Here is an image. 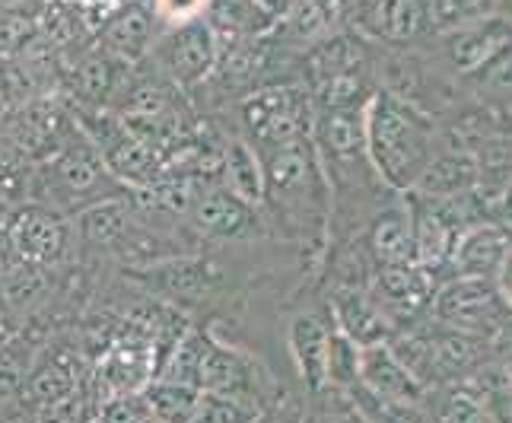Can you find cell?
Masks as SVG:
<instances>
[{"label":"cell","instance_id":"33","mask_svg":"<svg viewBox=\"0 0 512 423\" xmlns=\"http://www.w3.org/2000/svg\"><path fill=\"white\" fill-rule=\"evenodd\" d=\"M252 423H287V398H280L271 408H264Z\"/></svg>","mask_w":512,"mask_h":423},{"label":"cell","instance_id":"2","mask_svg":"<svg viewBox=\"0 0 512 423\" xmlns=\"http://www.w3.org/2000/svg\"><path fill=\"white\" fill-rule=\"evenodd\" d=\"M363 140L369 163L392 188H411L430 169L433 131L427 118L398 96H369L363 109Z\"/></svg>","mask_w":512,"mask_h":423},{"label":"cell","instance_id":"8","mask_svg":"<svg viewBox=\"0 0 512 423\" xmlns=\"http://www.w3.org/2000/svg\"><path fill=\"white\" fill-rule=\"evenodd\" d=\"M166 354V347L147 331H125L96 360L93 385L99 398L115 395H140L156 379V369Z\"/></svg>","mask_w":512,"mask_h":423},{"label":"cell","instance_id":"22","mask_svg":"<svg viewBox=\"0 0 512 423\" xmlns=\"http://www.w3.org/2000/svg\"><path fill=\"white\" fill-rule=\"evenodd\" d=\"M369 249H373L379 268H398V264H414L417 258V242L408 220L401 210H388V214L376 217L373 229H369Z\"/></svg>","mask_w":512,"mask_h":423},{"label":"cell","instance_id":"32","mask_svg":"<svg viewBox=\"0 0 512 423\" xmlns=\"http://www.w3.org/2000/svg\"><path fill=\"white\" fill-rule=\"evenodd\" d=\"M210 0H153V13L160 16V20H169V23H188V20H198L204 16Z\"/></svg>","mask_w":512,"mask_h":423},{"label":"cell","instance_id":"34","mask_svg":"<svg viewBox=\"0 0 512 423\" xmlns=\"http://www.w3.org/2000/svg\"><path fill=\"white\" fill-rule=\"evenodd\" d=\"M252 4L264 13V16H280V13H290V7L296 0H252Z\"/></svg>","mask_w":512,"mask_h":423},{"label":"cell","instance_id":"27","mask_svg":"<svg viewBox=\"0 0 512 423\" xmlns=\"http://www.w3.org/2000/svg\"><path fill=\"white\" fill-rule=\"evenodd\" d=\"M99 408H102V398L96 392V385L83 382L74 395H67L55 404H45V408L32 414H35V423H96Z\"/></svg>","mask_w":512,"mask_h":423},{"label":"cell","instance_id":"11","mask_svg":"<svg viewBox=\"0 0 512 423\" xmlns=\"http://www.w3.org/2000/svg\"><path fill=\"white\" fill-rule=\"evenodd\" d=\"M334 325V322H331ZM331 325L319 312H296L287 325V347L299 382L306 385L312 395L325 389V357H328V338Z\"/></svg>","mask_w":512,"mask_h":423},{"label":"cell","instance_id":"20","mask_svg":"<svg viewBox=\"0 0 512 423\" xmlns=\"http://www.w3.org/2000/svg\"><path fill=\"white\" fill-rule=\"evenodd\" d=\"M207 334H210V328H185L179 338H175L166 347V354L160 360V369H156V379H160V382H175V385H188V389H198Z\"/></svg>","mask_w":512,"mask_h":423},{"label":"cell","instance_id":"26","mask_svg":"<svg viewBox=\"0 0 512 423\" xmlns=\"http://www.w3.org/2000/svg\"><path fill=\"white\" fill-rule=\"evenodd\" d=\"M325 385H331V389H344V392L360 385V347L353 344L338 325H331V338H328Z\"/></svg>","mask_w":512,"mask_h":423},{"label":"cell","instance_id":"3","mask_svg":"<svg viewBox=\"0 0 512 423\" xmlns=\"http://www.w3.org/2000/svg\"><path fill=\"white\" fill-rule=\"evenodd\" d=\"M125 195L128 188L112 179L96 147L77 128V134L55 156L35 163L29 201L58 210V214H80L93 204Z\"/></svg>","mask_w":512,"mask_h":423},{"label":"cell","instance_id":"13","mask_svg":"<svg viewBox=\"0 0 512 423\" xmlns=\"http://www.w3.org/2000/svg\"><path fill=\"white\" fill-rule=\"evenodd\" d=\"M369 398L385 404H414L420 401V382L404 369L385 344L360 350V385Z\"/></svg>","mask_w":512,"mask_h":423},{"label":"cell","instance_id":"31","mask_svg":"<svg viewBox=\"0 0 512 423\" xmlns=\"http://www.w3.org/2000/svg\"><path fill=\"white\" fill-rule=\"evenodd\" d=\"M446 423H490L487 411H484V401L481 395L474 392H455L449 398V414H446Z\"/></svg>","mask_w":512,"mask_h":423},{"label":"cell","instance_id":"17","mask_svg":"<svg viewBox=\"0 0 512 423\" xmlns=\"http://www.w3.org/2000/svg\"><path fill=\"white\" fill-rule=\"evenodd\" d=\"M220 185L229 191L233 198L261 207L264 198V172H261V156L255 147L245 140L242 134H233L223 140L220 147Z\"/></svg>","mask_w":512,"mask_h":423},{"label":"cell","instance_id":"36","mask_svg":"<svg viewBox=\"0 0 512 423\" xmlns=\"http://www.w3.org/2000/svg\"><path fill=\"white\" fill-rule=\"evenodd\" d=\"M0 423H35V414L29 411V408H23V404H20V408H16V411H10L4 420H0Z\"/></svg>","mask_w":512,"mask_h":423},{"label":"cell","instance_id":"37","mask_svg":"<svg viewBox=\"0 0 512 423\" xmlns=\"http://www.w3.org/2000/svg\"><path fill=\"white\" fill-rule=\"evenodd\" d=\"M503 287H506V296L512 299V252H509V258L503 264Z\"/></svg>","mask_w":512,"mask_h":423},{"label":"cell","instance_id":"4","mask_svg":"<svg viewBox=\"0 0 512 423\" xmlns=\"http://www.w3.org/2000/svg\"><path fill=\"white\" fill-rule=\"evenodd\" d=\"M239 118L242 137L261 156L309 137L315 105L303 86H264V90H252L249 96H242Z\"/></svg>","mask_w":512,"mask_h":423},{"label":"cell","instance_id":"16","mask_svg":"<svg viewBox=\"0 0 512 423\" xmlns=\"http://www.w3.org/2000/svg\"><path fill=\"white\" fill-rule=\"evenodd\" d=\"M121 74H125L121 61L105 55L102 48L83 55L74 67V80H70V93L77 96L80 112H109L118 93L125 90Z\"/></svg>","mask_w":512,"mask_h":423},{"label":"cell","instance_id":"10","mask_svg":"<svg viewBox=\"0 0 512 423\" xmlns=\"http://www.w3.org/2000/svg\"><path fill=\"white\" fill-rule=\"evenodd\" d=\"M99 48L121 64H137L150 55L156 42V13L144 4H125L105 16L99 29Z\"/></svg>","mask_w":512,"mask_h":423},{"label":"cell","instance_id":"28","mask_svg":"<svg viewBox=\"0 0 512 423\" xmlns=\"http://www.w3.org/2000/svg\"><path fill=\"white\" fill-rule=\"evenodd\" d=\"M261 411L264 408H255V404H249V401H239V398H229V395H214V392H201L191 423H252Z\"/></svg>","mask_w":512,"mask_h":423},{"label":"cell","instance_id":"29","mask_svg":"<svg viewBox=\"0 0 512 423\" xmlns=\"http://www.w3.org/2000/svg\"><path fill=\"white\" fill-rule=\"evenodd\" d=\"M344 7H347V0H296L290 7V26L299 39H309V35L328 29L338 20Z\"/></svg>","mask_w":512,"mask_h":423},{"label":"cell","instance_id":"7","mask_svg":"<svg viewBox=\"0 0 512 423\" xmlns=\"http://www.w3.org/2000/svg\"><path fill=\"white\" fill-rule=\"evenodd\" d=\"M150 55L163 80H169L175 90H179V86L182 90H191V86H201L217 70L220 42L204 16H198V20L179 23L166 35H160V39L153 42Z\"/></svg>","mask_w":512,"mask_h":423},{"label":"cell","instance_id":"15","mask_svg":"<svg viewBox=\"0 0 512 423\" xmlns=\"http://www.w3.org/2000/svg\"><path fill=\"white\" fill-rule=\"evenodd\" d=\"M331 315H334V325H338L360 350L385 344L388 331H392V322H388L382 306L373 296H366L360 287H341L334 293Z\"/></svg>","mask_w":512,"mask_h":423},{"label":"cell","instance_id":"35","mask_svg":"<svg viewBox=\"0 0 512 423\" xmlns=\"http://www.w3.org/2000/svg\"><path fill=\"white\" fill-rule=\"evenodd\" d=\"M322 423H366L360 417V411H353V408H341V411H328Z\"/></svg>","mask_w":512,"mask_h":423},{"label":"cell","instance_id":"24","mask_svg":"<svg viewBox=\"0 0 512 423\" xmlns=\"http://www.w3.org/2000/svg\"><path fill=\"white\" fill-rule=\"evenodd\" d=\"M198 395L201 389H188V385L160 382V379H153L147 389L140 392L147 411L160 423H191L194 408H198Z\"/></svg>","mask_w":512,"mask_h":423},{"label":"cell","instance_id":"18","mask_svg":"<svg viewBox=\"0 0 512 423\" xmlns=\"http://www.w3.org/2000/svg\"><path fill=\"white\" fill-rule=\"evenodd\" d=\"M74 223L86 245H93V249H115L134 229V204L128 195L115 201H102L80 210Z\"/></svg>","mask_w":512,"mask_h":423},{"label":"cell","instance_id":"14","mask_svg":"<svg viewBox=\"0 0 512 423\" xmlns=\"http://www.w3.org/2000/svg\"><path fill=\"white\" fill-rule=\"evenodd\" d=\"M80 354H74L67 360L64 350H45L42 357H35L26 385H23V408L29 411H39L45 404H55L67 395H74L83 376H80Z\"/></svg>","mask_w":512,"mask_h":423},{"label":"cell","instance_id":"1","mask_svg":"<svg viewBox=\"0 0 512 423\" xmlns=\"http://www.w3.org/2000/svg\"><path fill=\"white\" fill-rule=\"evenodd\" d=\"M261 172H264L261 207H268L271 223H280L287 236H299V239H309L312 229H322L331 188L309 137L261 153Z\"/></svg>","mask_w":512,"mask_h":423},{"label":"cell","instance_id":"19","mask_svg":"<svg viewBox=\"0 0 512 423\" xmlns=\"http://www.w3.org/2000/svg\"><path fill=\"white\" fill-rule=\"evenodd\" d=\"M512 252V239L500 226H481L462 239L455 249V264L465 271V277H487L493 271H503V264Z\"/></svg>","mask_w":512,"mask_h":423},{"label":"cell","instance_id":"30","mask_svg":"<svg viewBox=\"0 0 512 423\" xmlns=\"http://www.w3.org/2000/svg\"><path fill=\"white\" fill-rule=\"evenodd\" d=\"M493 7V0H433L439 23H471Z\"/></svg>","mask_w":512,"mask_h":423},{"label":"cell","instance_id":"21","mask_svg":"<svg viewBox=\"0 0 512 423\" xmlns=\"http://www.w3.org/2000/svg\"><path fill=\"white\" fill-rule=\"evenodd\" d=\"M357 16L382 39H408L423 20L420 0H357Z\"/></svg>","mask_w":512,"mask_h":423},{"label":"cell","instance_id":"23","mask_svg":"<svg viewBox=\"0 0 512 423\" xmlns=\"http://www.w3.org/2000/svg\"><path fill=\"white\" fill-rule=\"evenodd\" d=\"M379 293L373 296L382 312H411L427 296V277L417 264H398V268H379L376 277Z\"/></svg>","mask_w":512,"mask_h":423},{"label":"cell","instance_id":"12","mask_svg":"<svg viewBox=\"0 0 512 423\" xmlns=\"http://www.w3.org/2000/svg\"><path fill=\"white\" fill-rule=\"evenodd\" d=\"M436 312L439 319L452 322L455 328H487V325H500L506 306L500 293L484 277H462L443 290Z\"/></svg>","mask_w":512,"mask_h":423},{"label":"cell","instance_id":"9","mask_svg":"<svg viewBox=\"0 0 512 423\" xmlns=\"http://www.w3.org/2000/svg\"><path fill=\"white\" fill-rule=\"evenodd\" d=\"M185 220L198 236L214 242H239L258 233V207L233 198L223 185L198 191L185 210Z\"/></svg>","mask_w":512,"mask_h":423},{"label":"cell","instance_id":"25","mask_svg":"<svg viewBox=\"0 0 512 423\" xmlns=\"http://www.w3.org/2000/svg\"><path fill=\"white\" fill-rule=\"evenodd\" d=\"M32 172L35 163L10 137L0 134V204L4 207L26 204L32 191Z\"/></svg>","mask_w":512,"mask_h":423},{"label":"cell","instance_id":"6","mask_svg":"<svg viewBox=\"0 0 512 423\" xmlns=\"http://www.w3.org/2000/svg\"><path fill=\"white\" fill-rule=\"evenodd\" d=\"M70 223L64 214L42 204H20L10 207V214L0 226V242H4L13 264H26V268H55V264L70 249Z\"/></svg>","mask_w":512,"mask_h":423},{"label":"cell","instance_id":"5","mask_svg":"<svg viewBox=\"0 0 512 423\" xmlns=\"http://www.w3.org/2000/svg\"><path fill=\"white\" fill-rule=\"evenodd\" d=\"M198 389L249 401L255 408H271L274 401L284 398V385L274 379L271 369L264 366L252 350L226 344L214 328L207 334Z\"/></svg>","mask_w":512,"mask_h":423}]
</instances>
